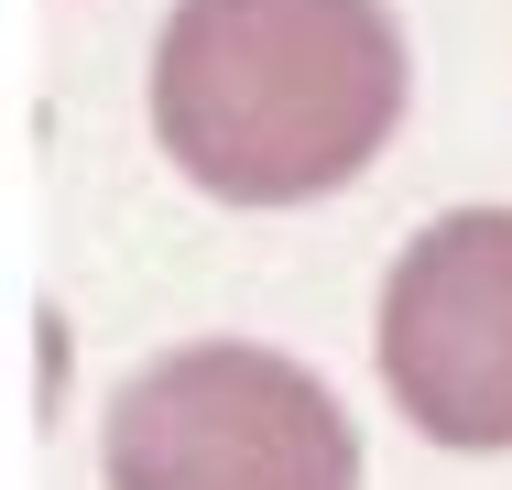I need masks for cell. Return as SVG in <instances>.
Masks as SVG:
<instances>
[{"label": "cell", "instance_id": "1", "mask_svg": "<svg viewBox=\"0 0 512 490\" xmlns=\"http://www.w3.org/2000/svg\"><path fill=\"white\" fill-rule=\"evenodd\" d=\"M404 120V33L382 0H175L153 44V131L229 207L349 186Z\"/></svg>", "mask_w": 512, "mask_h": 490}, {"label": "cell", "instance_id": "2", "mask_svg": "<svg viewBox=\"0 0 512 490\" xmlns=\"http://www.w3.org/2000/svg\"><path fill=\"white\" fill-rule=\"evenodd\" d=\"M99 469L109 490H360V436L284 349L197 338L120 382Z\"/></svg>", "mask_w": 512, "mask_h": 490}, {"label": "cell", "instance_id": "3", "mask_svg": "<svg viewBox=\"0 0 512 490\" xmlns=\"http://www.w3.org/2000/svg\"><path fill=\"white\" fill-rule=\"evenodd\" d=\"M382 392L436 447H512V207H458L382 284Z\"/></svg>", "mask_w": 512, "mask_h": 490}]
</instances>
